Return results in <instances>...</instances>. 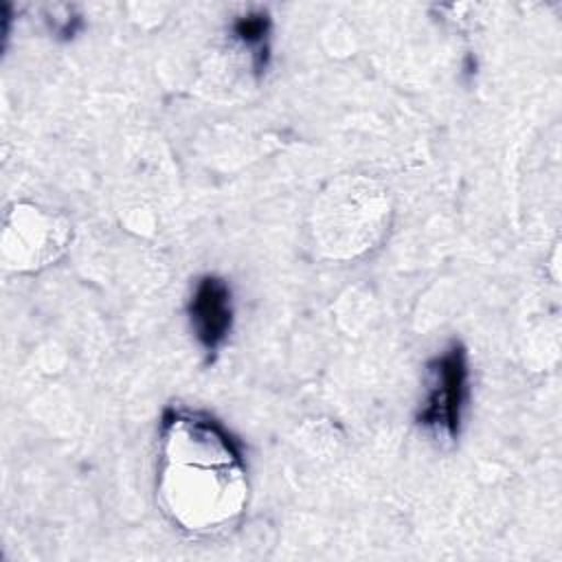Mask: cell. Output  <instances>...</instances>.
<instances>
[{
	"instance_id": "1",
	"label": "cell",
	"mask_w": 562,
	"mask_h": 562,
	"mask_svg": "<svg viewBox=\"0 0 562 562\" xmlns=\"http://www.w3.org/2000/svg\"><path fill=\"white\" fill-rule=\"evenodd\" d=\"M468 353L452 342L428 364V391L417 413V424L437 437L454 439L468 402Z\"/></svg>"
},
{
	"instance_id": "2",
	"label": "cell",
	"mask_w": 562,
	"mask_h": 562,
	"mask_svg": "<svg viewBox=\"0 0 562 562\" xmlns=\"http://www.w3.org/2000/svg\"><path fill=\"white\" fill-rule=\"evenodd\" d=\"M189 321L198 342L206 351H217L233 325L231 288L222 277L204 274L198 279L189 299Z\"/></svg>"
},
{
	"instance_id": "3",
	"label": "cell",
	"mask_w": 562,
	"mask_h": 562,
	"mask_svg": "<svg viewBox=\"0 0 562 562\" xmlns=\"http://www.w3.org/2000/svg\"><path fill=\"white\" fill-rule=\"evenodd\" d=\"M235 37L252 50L255 66L261 70L266 66V50H268V33H270V20L266 13H246L239 15L233 24Z\"/></svg>"
}]
</instances>
